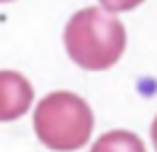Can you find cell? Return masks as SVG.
Listing matches in <instances>:
<instances>
[{"label":"cell","mask_w":157,"mask_h":152,"mask_svg":"<svg viewBox=\"0 0 157 152\" xmlns=\"http://www.w3.org/2000/svg\"><path fill=\"white\" fill-rule=\"evenodd\" d=\"M64 47L78 66L103 71L125 51V27L108 10L86 7L69 20L64 29Z\"/></svg>","instance_id":"6da1fadb"},{"label":"cell","mask_w":157,"mask_h":152,"mask_svg":"<svg viewBox=\"0 0 157 152\" xmlns=\"http://www.w3.org/2000/svg\"><path fill=\"white\" fill-rule=\"evenodd\" d=\"M142 0H101V5L108 10V12H125V10H132L137 7Z\"/></svg>","instance_id":"5b68a950"},{"label":"cell","mask_w":157,"mask_h":152,"mask_svg":"<svg viewBox=\"0 0 157 152\" xmlns=\"http://www.w3.org/2000/svg\"><path fill=\"white\" fill-rule=\"evenodd\" d=\"M91 152H145V145L137 135L125 132V130H113L105 132L103 137L96 140Z\"/></svg>","instance_id":"277c9868"},{"label":"cell","mask_w":157,"mask_h":152,"mask_svg":"<svg viewBox=\"0 0 157 152\" xmlns=\"http://www.w3.org/2000/svg\"><path fill=\"white\" fill-rule=\"evenodd\" d=\"M32 96V86L22 74L0 71V123L22 118L29 110Z\"/></svg>","instance_id":"3957f363"},{"label":"cell","mask_w":157,"mask_h":152,"mask_svg":"<svg viewBox=\"0 0 157 152\" xmlns=\"http://www.w3.org/2000/svg\"><path fill=\"white\" fill-rule=\"evenodd\" d=\"M152 142H155V150H157V118L152 123Z\"/></svg>","instance_id":"8992f818"},{"label":"cell","mask_w":157,"mask_h":152,"mask_svg":"<svg viewBox=\"0 0 157 152\" xmlns=\"http://www.w3.org/2000/svg\"><path fill=\"white\" fill-rule=\"evenodd\" d=\"M93 130V113L76 93L56 91L39 101L34 110V132L54 152L83 147Z\"/></svg>","instance_id":"7a4b0ae2"},{"label":"cell","mask_w":157,"mask_h":152,"mask_svg":"<svg viewBox=\"0 0 157 152\" xmlns=\"http://www.w3.org/2000/svg\"><path fill=\"white\" fill-rule=\"evenodd\" d=\"M0 2H10V0H0Z\"/></svg>","instance_id":"52a82bcc"}]
</instances>
